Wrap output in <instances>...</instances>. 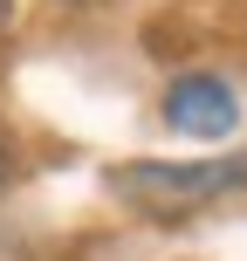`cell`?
<instances>
[{
  "instance_id": "2",
  "label": "cell",
  "mask_w": 247,
  "mask_h": 261,
  "mask_svg": "<svg viewBox=\"0 0 247 261\" xmlns=\"http://www.w3.org/2000/svg\"><path fill=\"white\" fill-rule=\"evenodd\" d=\"M165 117L179 130H193V138H227V130L240 124V103H234V90H227L220 76H185V83H172Z\"/></svg>"
},
{
  "instance_id": "3",
  "label": "cell",
  "mask_w": 247,
  "mask_h": 261,
  "mask_svg": "<svg viewBox=\"0 0 247 261\" xmlns=\"http://www.w3.org/2000/svg\"><path fill=\"white\" fill-rule=\"evenodd\" d=\"M7 14H14V0H0V28H7Z\"/></svg>"
},
{
  "instance_id": "1",
  "label": "cell",
  "mask_w": 247,
  "mask_h": 261,
  "mask_svg": "<svg viewBox=\"0 0 247 261\" xmlns=\"http://www.w3.org/2000/svg\"><path fill=\"white\" fill-rule=\"evenodd\" d=\"M247 179V158H220V165H124L117 186L130 199H151V206H193V199L234 193Z\"/></svg>"
}]
</instances>
